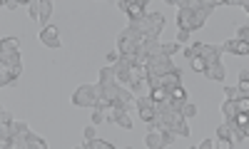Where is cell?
<instances>
[{
	"label": "cell",
	"instance_id": "29",
	"mask_svg": "<svg viewBox=\"0 0 249 149\" xmlns=\"http://www.w3.org/2000/svg\"><path fill=\"white\" fill-rule=\"evenodd\" d=\"M237 110L249 115V97H239V99H237Z\"/></svg>",
	"mask_w": 249,
	"mask_h": 149
},
{
	"label": "cell",
	"instance_id": "7",
	"mask_svg": "<svg viewBox=\"0 0 249 149\" xmlns=\"http://www.w3.org/2000/svg\"><path fill=\"white\" fill-rule=\"evenodd\" d=\"M117 8L127 13L130 23H137V20H142L144 15L150 13V10H147V3H144V0H120Z\"/></svg>",
	"mask_w": 249,
	"mask_h": 149
},
{
	"label": "cell",
	"instance_id": "35",
	"mask_svg": "<svg viewBox=\"0 0 249 149\" xmlns=\"http://www.w3.org/2000/svg\"><path fill=\"white\" fill-rule=\"evenodd\" d=\"M242 8H244V13L249 15V0H242Z\"/></svg>",
	"mask_w": 249,
	"mask_h": 149
},
{
	"label": "cell",
	"instance_id": "19",
	"mask_svg": "<svg viewBox=\"0 0 249 149\" xmlns=\"http://www.w3.org/2000/svg\"><path fill=\"white\" fill-rule=\"evenodd\" d=\"M170 97H172L175 102H179V104H187V102H190V97H187V90H184V87H175V90H170Z\"/></svg>",
	"mask_w": 249,
	"mask_h": 149
},
{
	"label": "cell",
	"instance_id": "24",
	"mask_svg": "<svg viewBox=\"0 0 249 149\" xmlns=\"http://www.w3.org/2000/svg\"><path fill=\"white\" fill-rule=\"evenodd\" d=\"M82 134H85V142H95V139H97V127H95V124H88Z\"/></svg>",
	"mask_w": 249,
	"mask_h": 149
},
{
	"label": "cell",
	"instance_id": "3",
	"mask_svg": "<svg viewBox=\"0 0 249 149\" xmlns=\"http://www.w3.org/2000/svg\"><path fill=\"white\" fill-rule=\"evenodd\" d=\"M135 35H140L142 40H157L162 28H164V15L162 13H147L142 20H137V23H130L127 25Z\"/></svg>",
	"mask_w": 249,
	"mask_h": 149
},
{
	"label": "cell",
	"instance_id": "23",
	"mask_svg": "<svg viewBox=\"0 0 249 149\" xmlns=\"http://www.w3.org/2000/svg\"><path fill=\"white\" fill-rule=\"evenodd\" d=\"M217 139H232V130H230V124H219L217 127Z\"/></svg>",
	"mask_w": 249,
	"mask_h": 149
},
{
	"label": "cell",
	"instance_id": "32",
	"mask_svg": "<svg viewBox=\"0 0 249 149\" xmlns=\"http://www.w3.org/2000/svg\"><path fill=\"white\" fill-rule=\"evenodd\" d=\"M122 55H120V50H112V52H107V62H110V65H115V62L120 60Z\"/></svg>",
	"mask_w": 249,
	"mask_h": 149
},
{
	"label": "cell",
	"instance_id": "1",
	"mask_svg": "<svg viewBox=\"0 0 249 149\" xmlns=\"http://www.w3.org/2000/svg\"><path fill=\"white\" fill-rule=\"evenodd\" d=\"M179 8L177 10V28L184 33L202 30L207 17H210L219 5H224L222 0H172Z\"/></svg>",
	"mask_w": 249,
	"mask_h": 149
},
{
	"label": "cell",
	"instance_id": "2",
	"mask_svg": "<svg viewBox=\"0 0 249 149\" xmlns=\"http://www.w3.org/2000/svg\"><path fill=\"white\" fill-rule=\"evenodd\" d=\"M155 112L157 115L147 124V130H164V132H170L175 137H190L192 134L190 124H187V119H184V115L172 107V99L164 102V104H155Z\"/></svg>",
	"mask_w": 249,
	"mask_h": 149
},
{
	"label": "cell",
	"instance_id": "11",
	"mask_svg": "<svg viewBox=\"0 0 249 149\" xmlns=\"http://www.w3.org/2000/svg\"><path fill=\"white\" fill-rule=\"evenodd\" d=\"M222 50H224V52H230V55H249V40L242 42V40L232 37V40H227L224 45H222Z\"/></svg>",
	"mask_w": 249,
	"mask_h": 149
},
{
	"label": "cell",
	"instance_id": "36",
	"mask_svg": "<svg viewBox=\"0 0 249 149\" xmlns=\"http://www.w3.org/2000/svg\"><path fill=\"white\" fill-rule=\"evenodd\" d=\"M75 149H85V144H82V147H75Z\"/></svg>",
	"mask_w": 249,
	"mask_h": 149
},
{
	"label": "cell",
	"instance_id": "4",
	"mask_svg": "<svg viewBox=\"0 0 249 149\" xmlns=\"http://www.w3.org/2000/svg\"><path fill=\"white\" fill-rule=\"evenodd\" d=\"M20 72H23V62H20V52H0V84L10 87L18 82Z\"/></svg>",
	"mask_w": 249,
	"mask_h": 149
},
{
	"label": "cell",
	"instance_id": "33",
	"mask_svg": "<svg viewBox=\"0 0 249 149\" xmlns=\"http://www.w3.org/2000/svg\"><path fill=\"white\" fill-rule=\"evenodd\" d=\"M197 149H214V139H210V137H207V139H204V142H202Z\"/></svg>",
	"mask_w": 249,
	"mask_h": 149
},
{
	"label": "cell",
	"instance_id": "12",
	"mask_svg": "<svg viewBox=\"0 0 249 149\" xmlns=\"http://www.w3.org/2000/svg\"><path fill=\"white\" fill-rule=\"evenodd\" d=\"M204 77H207V80H214V82H222V80L227 77V70H224V65H222V60L210 62V65H207V70H204Z\"/></svg>",
	"mask_w": 249,
	"mask_h": 149
},
{
	"label": "cell",
	"instance_id": "14",
	"mask_svg": "<svg viewBox=\"0 0 249 149\" xmlns=\"http://www.w3.org/2000/svg\"><path fill=\"white\" fill-rule=\"evenodd\" d=\"M53 0H43V3H40V25L43 28H48L50 25V15H53Z\"/></svg>",
	"mask_w": 249,
	"mask_h": 149
},
{
	"label": "cell",
	"instance_id": "21",
	"mask_svg": "<svg viewBox=\"0 0 249 149\" xmlns=\"http://www.w3.org/2000/svg\"><path fill=\"white\" fill-rule=\"evenodd\" d=\"M90 149H117L115 144H110V142H105V139H95V142H85ZM124 149H132V147H124Z\"/></svg>",
	"mask_w": 249,
	"mask_h": 149
},
{
	"label": "cell",
	"instance_id": "20",
	"mask_svg": "<svg viewBox=\"0 0 249 149\" xmlns=\"http://www.w3.org/2000/svg\"><path fill=\"white\" fill-rule=\"evenodd\" d=\"M160 52H162V55H167V57L177 55V52H179V42H162Z\"/></svg>",
	"mask_w": 249,
	"mask_h": 149
},
{
	"label": "cell",
	"instance_id": "25",
	"mask_svg": "<svg viewBox=\"0 0 249 149\" xmlns=\"http://www.w3.org/2000/svg\"><path fill=\"white\" fill-rule=\"evenodd\" d=\"M28 5V0H5L3 3V8L5 10H13V8H25Z\"/></svg>",
	"mask_w": 249,
	"mask_h": 149
},
{
	"label": "cell",
	"instance_id": "31",
	"mask_svg": "<svg viewBox=\"0 0 249 149\" xmlns=\"http://www.w3.org/2000/svg\"><path fill=\"white\" fill-rule=\"evenodd\" d=\"M15 119L10 117V112L8 110H3V112H0V124H13Z\"/></svg>",
	"mask_w": 249,
	"mask_h": 149
},
{
	"label": "cell",
	"instance_id": "26",
	"mask_svg": "<svg viewBox=\"0 0 249 149\" xmlns=\"http://www.w3.org/2000/svg\"><path fill=\"white\" fill-rule=\"evenodd\" d=\"M182 115H184V119H192V117L197 115V107H195L192 102H187L184 107H182Z\"/></svg>",
	"mask_w": 249,
	"mask_h": 149
},
{
	"label": "cell",
	"instance_id": "18",
	"mask_svg": "<svg viewBox=\"0 0 249 149\" xmlns=\"http://www.w3.org/2000/svg\"><path fill=\"white\" fill-rule=\"evenodd\" d=\"M239 95L242 97H249V70H244V72H239Z\"/></svg>",
	"mask_w": 249,
	"mask_h": 149
},
{
	"label": "cell",
	"instance_id": "27",
	"mask_svg": "<svg viewBox=\"0 0 249 149\" xmlns=\"http://www.w3.org/2000/svg\"><path fill=\"white\" fill-rule=\"evenodd\" d=\"M237 40H242V42L249 40V25H239L237 28Z\"/></svg>",
	"mask_w": 249,
	"mask_h": 149
},
{
	"label": "cell",
	"instance_id": "15",
	"mask_svg": "<svg viewBox=\"0 0 249 149\" xmlns=\"http://www.w3.org/2000/svg\"><path fill=\"white\" fill-rule=\"evenodd\" d=\"M150 99H152L155 104H164V102H170L172 97H170V90H164V87H152V90H150Z\"/></svg>",
	"mask_w": 249,
	"mask_h": 149
},
{
	"label": "cell",
	"instance_id": "38",
	"mask_svg": "<svg viewBox=\"0 0 249 149\" xmlns=\"http://www.w3.org/2000/svg\"><path fill=\"white\" fill-rule=\"evenodd\" d=\"M247 139H249V137H247Z\"/></svg>",
	"mask_w": 249,
	"mask_h": 149
},
{
	"label": "cell",
	"instance_id": "6",
	"mask_svg": "<svg viewBox=\"0 0 249 149\" xmlns=\"http://www.w3.org/2000/svg\"><path fill=\"white\" fill-rule=\"evenodd\" d=\"M172 70H177L175 65H172V57H167V55H152L150 60H147V65H144V72H147V77H160V75H167V72H172Z\"/></svg>",
	"mask_w": 249,
	"mask_h": 149
},
{
	"label": "cell",
	"instance_id": "22",
	"mask_svg": "<svg viewBox=\"0 0 249 149\" xmlns=\"http://www.w3.org/2000/svg\"><path fill=\"white\" fill-rule=\"evenodd\" d=\"M190 67H192L195 72H202V75H204V70H207V62H204V57L199 55V57H192V60H190Z\"/></svg>",
	"mask_w": 249,
	"mask_h": 149
},
{
	"label": "cell",
	"instance_id": "37",
	"mask_svg": "<svg viewBox=\"0 0 249 149\" xmlns=\"http://www.w3.org/2000/svg\"><path fill=\"white\" fill-rule=\"evenodd\" d=\"M190 149H197V147H190Z\"/></svg>",
	"mask_w": 249,
	"mask_h": 149
},
{
	"label": "cell",
	"instance_id": "34",
	"mask_svg": "<svg viewBox=\"0 0 249 149\" xmlns=\"http://www.w3.org/2000/svg\"><path fill=\"white\" fill-rule=\"evenodd\" d=\"M187 40H190V33H184V30H179V33H177V42H179V45H182V42H187Z\"/></svg>",
	"mask_w": 249,
	"mask_h": 149
},
{
	"label": "cell",
	"instance_id": "13",
	"mask_svg": "<svg viewBox=\"0 0 249 149\" xmlns=\"http://www.w3.org/2000/svg\"><path fill=\"white\" fill-rule=\"evenodd\" d=\"M219 110H222V115H224V122H234V117L239 115V110H237V99H224Z\"/></svg>",
	"mask_w": 249,
	"mask_h": 149
},
{
	"label": "cell",
	"instance_id": "10",
	"mask_svg": "<svg viewBox=\"0 0 249 149\" xmlns=\"http://www.w3.org/2000/svg\"><path fill=\"white\" fill-rule=\"evenodd\" d=\"M222 45H204V42H199V55L204 57V62L210 65V62H217L222 60Z\"/></svg>",
	"mask_w": 249,
	"mask_h": 149
},
{
	"label": "cell",
	"instance_id": "8",
	"mask_svg": "<svg viewBox=\"0 0 249 149\" xmlns=\"http://www.w3.org/2000/svg\"><path fill=\"white\" fill-rule=\"evenodd\" d=\"M172 142H175V134L164 132V130H150L147 134H144V147L147 149H164Z\"/></svg>",
	"mask_w": 249,
	"mask_h": 149
},
{
	"label": "cell",
	"instance_id": "17",
	"mask_svg": "<svg viewBox=\"0 0 249 149\" xmlns=\"http://www.w3.org/2000/svg\"><path fill=\"white\" fill-rule=\"evenodd\" d=\"M40 3H43V0H28V5H25L30 20H37V23H40Z\"/></svg>",
	"mask_w": 249,
	"mask_h": 149
},
{
	"label": "cell",
	"instance_id": "28",
	"mask_svg": "<svg viewBox=\"0 0 249 149\" xmlns=\"http://www.w3.org/2000/svg\"><path fill=\"white\" fill-rule=\"evenodd\" d=\"M224 95H227V99H239L242 95H239V87H224Z\"/></svg>",
	"mask_w": 249,
	"mask_h": 149
},
{
	"label": "cell",
	"instance_id": "5",
	"mask_svg": "<svg viewBox=\"0 0 249 149\" xmlns=\"http://www.w3.org/2000/svg\"><path fill=\"white\" fill-rule=\"evenodd\" d=\"M100 99H102V95H100L97 84H80L70 97V102L75 104V107H88V110H95L100 104Z\"/></svg>",
	"mask_w": 249,
	"mask_h": 149
},
{
	"label": "cell",
	"instance_id": "30",
	"mask_svg": "<svg viewBox=\"0 0 249 149\" xmlns=\"http://www.w3.org/2000/svg\"><path fill=\"white\" fill-rule=\"evenodd\" d=\"M217 149H234V139H217Z\"/></svg>",
	"mask_w": 249,
	"mask_h": 149
},
{
	"label": "cell",
	"instance_id": "16",
	"mask_svg": "<svg viewBox=\"0 0 249 149\" xmlns=\"http://www.w3.org/2000/svg\"><path fill=\"white\" fill-rule=\"evenodd\" d=\"M18 48H20L18 37H3V42H0V52H15Z\"/></svg>",
	"mask_w": 249,
	"mask_h": 149
},
{
	"label": "cell",
	"instance_id": "9",
	"mask_svg": "<svg viewBox=\"0 0 249 149\" xmlns=\"http://www.w3.org/2000/svg\"><path fill=\"white\" fill-rule=\"evenodd\" d=\"M37 37H40V42H43L45 48H50V50H60V45H62V42H60V35H57V28H55V25H48V28H43Z\"/></svg>",
	"mask_w": 249,
	"mask_h": 149
}]
</instances>
